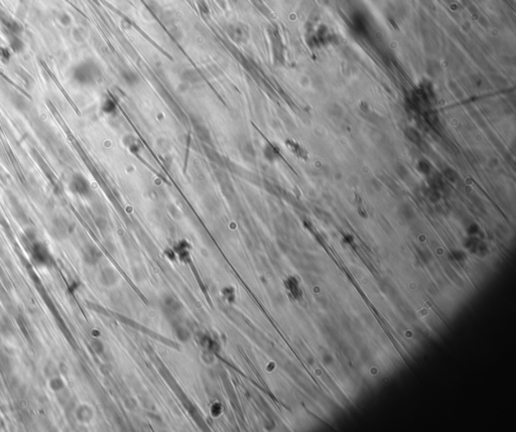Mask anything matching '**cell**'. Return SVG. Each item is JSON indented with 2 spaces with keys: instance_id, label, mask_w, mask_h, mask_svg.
<instances>
[{
  "instance_id": "1",
  "label": "cell",
  "mask_w": 516,
  "mask_h": 432,
  "mask_svg": "<svg viewBox=\"0 0 516 432\" xmlns=\"http://www.w3.org/2000/svg\"><path fill=\"white\" fill-rule=\"evenodd\" d=\"M102 78V71L94 59L88 58L78 63L72 69V79L77 85L90 87L98 84Z\"/></svg>"
},
{
  "instance_id": "2",
  "label": "cell",
  "mask_w": 516,
  "mask_h": 432,
  "mask_svg": "<svg viewBox=\"0 0 516 432\" xmlns=\"http://www.w3.org/2000/svg\"><path fill=\"white\" fill-rule=\"evenodd\" d=\"M68 188L73 195L81 198L89 197L92 192L91 184L89 180L81 172H75L70 176Z\"/></svg>"
},
{
  "instance_id": "3",
  "label": "cell",
  "mask_w": 516,
  "mask_h": 432,
  "mask_svg": "<svg viewBox=\"0 0 516 432\" xmlns=\"http://www.w3.org/2000/svg\"><path fill=\"white\" fill-rule=\"evenodd\" d=\"M31 256L33 262L40 267H48L53 263V257L48 247L38 241L32 242Z\"/></svg>"
},
{
  "instance_id": "4",
  "label": "cell",
  "mask_w": 516,
  "mask_h": 432,
  "mask_svg": "<svg viewBox=\"0 0 516 432\" xmlns=\"http://www.w3.org/2000/svg\"><path fill=\"white\" fill-rule=\"evenodd\" d=\"M71 226L64 217H56L51 222L50 232L56 240H64L69 236Z\"/></svg>"
},
{
  "instance_id": "5",
  "label": "cell",
  "mask_w": 516,
  "mask_h": 432,
  "mask_svg": "<svg viewBox=\"0 0 516 432\" xmlns=\"http://www.w3.org/2000/svg\"><path fill=\"white\" fill-rule=\"evenodd\" d=\"M102 257L101 251L94 245H87L82 251V258L88 265L97 264Z\"/></svg>"
},
{
  "instance_id": "6",
  "label": "cell",
  "mask_w": 516,
  "mask_h": 432,
  "mask_svg": "<svg viewBox=\"0 0 516 432\" xmlns=\"http://www.w3.org/2000/svg\"><path fill=\"white\" fill-rule=\"evenodd\" d=\"M262 155L268 162L273 163L278 159H281L282 152L277 145L271 142H267L262 147Z\"/></svg>"
},
{
  "instance_id": "7",
  "label": "cell",
  "mask_w": 516,
  "mask_h": 432,
  "mask_svg": "<svg viewBox=\"0 0 516 432\" xmlns=\"http://www.w3.org/2000/svg\"><path fill=\"white\" fill-rule=\"evenodd\" d=\"M228 34H229V37L232 39H234L236 42H243L247 39V37H248L247 28L243 24H240V23L231 24L229 26Z\"/></svg>"
},
{
  "instance_id": "8",
  "label": "cell",
  "mask_w": 516,
  "mask_h": 432,
  "mask_svg": "<svg viewBox=\"0 0 516 432\" xmlns=\"http://www.w3.org/2000/svg\"><path fill=\"white\" fill-rule=\"evenodd\" d=\"M121 78L129 87H134L140 83V77L138 76V74L131 69H124L121 72Z\"/></svg>"
},
{
  "instance_id": "9",
  "label": "cell",
  "mask_w": 516,
  "mask_h": 432,
  "mask_svg": "<svg viewBox=\"0 0 516 432\" xmlns=\"http://www.w3.org/2000/svg\"><path fill=\"white\" fill-rule=\"evenodd\" d=\"M101 110L106 115H113L117 112V104L115 100L111 97H106L102 101Z\"/></svg>"
},
{
  "instance_id": "10",
  "label": "cell",
  "mask_w": 516,
  "mask_h": 432,
  "mask_svg": "<svg viewBox=\"0 0 516 432\" xmlns=\"http://www.w3.org/2000/svg\"><path fill=\"white\" fill-rule=\"evenodd\" d=\"M175 254L178 255L181 260L186 261L190 257V245L187 241H181L174 247Z\"/></svg>"
},
{
  "instance_id": "11",
  "label": "cell",
  "mask_w": 516,
  "mask_h": 432,
  "mask_svg": "<svg viewBox=\"0 0 516 432\" xmlns=\"http://www.w3.org/2000/svg\"><path fill=\"white\" fill-rule=\"evenodd\" d=\"M124 144L129 148V151L134 154H137L140 152L141 146L139 141L131 135H127L124 137Z\"/></svg>"
},
{
  "instance_id": "12",
  "label": "cell",
  "mask_w": 516,
  "mask_h": 432,
  "mask_svg": "<svg viewBox=\"0 0 516 432\" xmlns=\"http://www.w3.org/2000/svg\"><path fill=\"white\" fill-rule=\"evenodd\" d=\"M286 144L289 148V150H291V152L293 154H296L297 156H299L301 158H306L307 156L306 150L298 142L293 141V140H287V141H286Z\"/></svg>"
},
{
  "instance_id": "13",
  "label": "cell",
  "mask_w": 516,
  "mask_h": 432,
  "mask_svg": "<svg viewBox=\"0 0 516 432\" xmlns=\"http://www.w3.org/2000/svg\"><path fill=\"white\" fill-rule=\"evenodd\" d=\"M91 416H92V411L87 406H81L77 411V417L80 421H83V422L90 421Z\"/></svg>"
},
{
  "instance_id": "14",
  "label": "cell",
  "mask_w": 516,
  "mask_h": 432,
  "mask_svg": "<svg viewBox=\"0 0 516 432\" xmlns=\"http://www.w3.org/2000/svg\"><path fill=\"white\" fill-rule=\"evenodd\" d=\"M50 386H51V389L54 390L55 392H61L65 389V383L60 377H54L50 381Z\"/></svg>"
}]
</instances>
